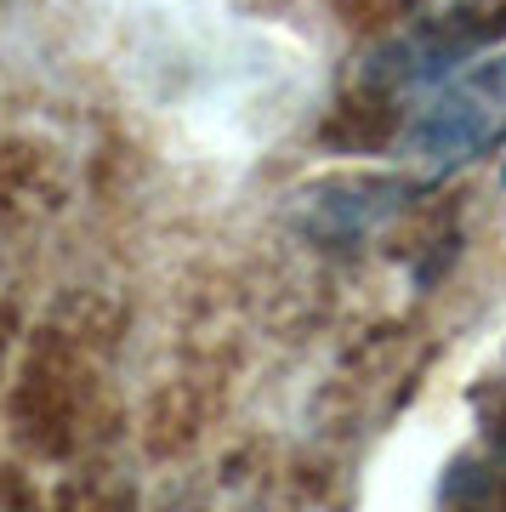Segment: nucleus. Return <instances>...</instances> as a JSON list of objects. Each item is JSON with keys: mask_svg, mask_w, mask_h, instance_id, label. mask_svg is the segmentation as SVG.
Wrapping results in <instances>:
<instances>
[{"mask_svg": "<svg viewBox=\"0 0 506 512\" xmlns=\"http://www.w3.org/2000/svg\"><path fill=\"white\" fill-rule=\"evenodd\" d=\"M495 143H506V52L450 63L410 120V154L427 177H450Z\"/></svg>", "mask_w": 506, "mask_h": 512, "instance_id": "obj_1", "label": "nucleus"}, {"mask_svg": "<svg viewBox=\"0 0 506 512\" xmlns=\"http://www.w3.org/2000/svg\"><path fill=\"white\" fill-rule=\"evenodd\" d=\"M501 177H506V171H501Z\"/></svg>", "mask_w": 506, "mask_h": 512, "instance_id": "obj_2", "label": "nucleus"}]
</instances>
